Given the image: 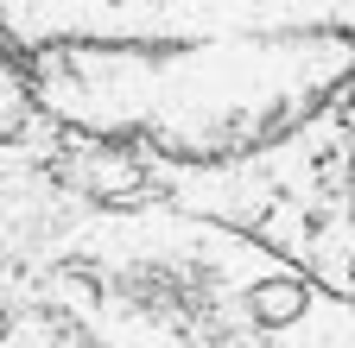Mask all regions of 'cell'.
<instances>
[{
	"label": "cell",
	"instance_id": "cell-1",
	"mask_svg": "<svg viewBox=\"0 0 355 348\" xmlns=\"http://www.w3.org/2000/svg\"><path fill=\"white\" fill-rule=\"evenodd\" d=\"M26 95L58 127L171 165H235L355 82V7H0Z\"/></svg>",
	"mask_w": 355,
	"mask_h": 348
}]
</instances>
